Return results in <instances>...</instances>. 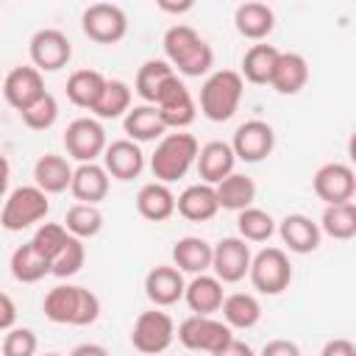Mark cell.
Here are the masks:
<instances>
[{
	"instance_id": "1",
	"label": "cell",
	"mask_w": 356,
	"mask_h": 356,
	"mask_svg": "<svg viewBox=\"0 0 356 356\" xmlns=\"http://www.w3.org/2000/svg\"><path fill=\"white\" fill-rule=\"evenodd\" d=\"M164 47V61L175 70V75H186V78H200L209 75L211 64H214V50L211 44L186 22H175L164 31L161 39Z\"/></svg>"
},
{
	"instance_id": "2",
	"label": "cell",
	"mask_w": 356,
	"mask_h": 356,
	"mask_svg": "<svg viewBox=\"0 0 356 356\" xmlns=\"http://www.w3.org/2000/svg\"><path fill=\"white\" fill-rule=\"evenodd\" d=\"M42 312L58 325H92L100 317V298L78 284H56L42 300Z\"/></svg>"
},
{
	"instance_id": "3",
	"label": "cell",
	"mask_w": 356,
	"mask_h": 356,
	"mask_svg": "<svg viewBox=\"0 0 356 356\" xmlns=\"http://www.w3.org/2000/svg\"><path fill=\"white\" fill-rule=\"evenodd\" d=\"M197 139L186 131H172V134H164L159 142H156V150L150 156V170H153V178L161 181V184H172L178 178H184L192 167H195V159H197Z\"/></svg>"
},
{
	"instance_id": "4",
	"label": "cell",
	"mask_w": 356,
	"mask_h": 356,
	"mask_svg": "<svg viewBox=\"0 0 356 356\" xmlns=\"http://www.w3.org/2000/svg\"><path fill=\"white\" fill-rule=\"evenodd\" d=\"M245 95V81L236 70H214L200 86V114L211 122H225L236 114Z\"/></svg>"
},
{
	"instance_id": "5",
	"label": "cell",
	"mask_w": 356,
	"mask_h": 356,
	"mask_svg": "<svg viewBox=\"0 0 356 356\" xmlns=\"http://www.w3.org/2000/svg\"><path fill=\"white\" fill-rule=\"evenodd\" d=\"M47 211H50L47 195L36 184H25L6 195L3 211H0V225L6 231L17 234V231H25V228L42 222L47 217Z\"/></svg>"
},
{
	"instance_id": "6",
	"label": "cell",
	"mask_w": 356,
	"mask_h": 356,
	"mask_svg": "<svg viewBox=\"0 0 356 356\" xmlns=\"http://www.w3.org/2000/svg\"><path fill=\"white\" fill-rule=\"evenodd\" d=\"M248 278H250L253 289L261 292V295H281L284 289H289V284H292V261H289L286 250L275 248V245H267L259 253H253Z\"/></svg>"
},
{
	"instance_id": "7",
	"label": "cell",
	"mask_w": 356,
	"mask_h": 356,
	"mask_svg": "<svg viewBox=\"0 0 356 356\" xmlns=\"http://www.w3.org/2000/svg\"><path fill=\"white\" fill-rule=\"evenodd\" d=\"M153 106H156V111H159V117H161V122H164L167 131L170 128L172 131H184L197 117V103H195L189 86L178 75H170L164 81V86L159 89Z\"/></svg>"
},
{
	"instance_id": "8",
	"label": "cell",
	"mask_w": 356,
	"mask_h": 356,
	"mask_svg": "<svg viewBox=\"0 0 356 356\" xmlns=\"http://www.w3.org/2000/svg\"><path fill=\"white\" fill-rule=\"evenodd\" d=\"M175 339V323L161 309L139 312V317L131 325V345L142 356H159L164 353Z\"/></svg>"
},
{
	"instance_id": "9",
	"label": "cell",
	"mask_w": 356,
	"mask_h": 356,
	"mask_svg": "<svg viewBox=\"0 0 356 356\" xmlns=\"http://www.w3.org/2000/svg\"><path fill=\"white\" fill-rule=\"evenodd\" d=\"M175 337H178V342H181L186 350L214 353V350H220V348L234 337V331H231L222 320H217V317H211V314H189V317H184V320L178 323Z\"/></svg>"
},
{
	"instance_id": "10",
	"label": "cell",
	"mask_w": 356,
	"mask_h": 356,
	"mask_svg": "<svg viewBox=\"0 0 356 356\" xmlns=\"http://www.w3.org/2000/svg\"><path fill=\"white\" fill-rule=\"evenodd\" d=\"M81 28L97 44H117L128 33V14L117 3H92L81 14Z\"/></svg>"
},
{
	"instance_id": "11",
	"label": "cell",
	"mask_w": 356,
	"mask_h": 356,
	"mask_svg": "<svg viewBox=\"0 0 356 356\" xmlns=\"http://www.w3.org/2000/svg\"><path fill=\"white\" fill-rule=\"evenodd\" d=\"M28 53H31V67H36L42 75L58 72L72 58V42L61 28H39L28 42Z\"/></svg>"
},
{
	"instance_id": "12",
	"label": "cell",
	"mask_w": 356,
	"mask_h": 356,
	"mask_svg": "<svg viewBox=\"0 0 356 356\" xmlns=\"http://www.w3.org/2000/svg\"><path fill=\"white\" fill-rule=\"evenodd\" d=\"M108 139H106V128L100 120L95 117H75L67 131H64V147H67V156L75 159L78 164H89V161H97L106 150Z\"/></svg>"
},
{
	"instance_id": "13",
	"label": "cell",
	"mask_w": 356,
	"mask_h": 356,
	"mask_svg": "<svg viewBox=\"0 0 356 356\" xmlns=\"http://www.w3.org/2000/svg\"><path fill=\"white\" fill-rule=\"evenodd\" d=\"M250 245L239 236H222L220 242L211 245V270L214 278L222 284H236L248 275L250 270Z\"/></svg>"
},
{
	"instance_id": "14",
	"label": "cell",
	"mask_w": 356,
	"mask_h": 356,
	"mask_svg": "<svg viewBox=\"0 0 356 356\" xmlns=\"http://www.w3.org/2000/svg\"><path fill=\"white\" fill-rule=\"evenodd\" d=\"M228 145H231L236 161L256 164V161H264L275 150V131L264 120H245L234 131V139Z\"/></svg>"
},
{
	"instance_id": "15",
	"label": "cell",
	"mask_w": 356,
	"mask_h": 356,
	"mask_svg": "<svg viewBox=\"0 0 356 356\" xmlns=\"http://www.w3.org/2000/svg\"><path fill=\"white\" fill-rule=\"evenodd\" d=\"M312 189L325 206L348 203L353 200V192H356V172L345 161H325L317 167L312 178Z\"/></svg>"
},
{
	"instance_id": "16",
	"label": "cell",
	"mask_w": 356,
	"mask_h": 356,
	"mask_svg": "<svg viewBox=\"0 0 356 356\" xmlns=\"http://www.w3.org/2000/svg\"><path fill=\"white\" fill-rule=\"evenodd\" d=\"M0 92H3V97H6V103H8L11 108L22 111V108H28L36 97H42V95L47 92V89H44V75H42L36 67H31V64H19V67L8 70V75H6L3 83H0Z\"/></svg>"
},
{
	"instance_id": "17",
	"label": "cell",
	"mask_w": 356,
	"mask_h": 356,
	"mask_svg": "<svg viewBox=\"0 0 356 356\" xmlns=\"http://www.w3.org/2000/svg\"><path fill=\"white\" fill-rule=\"evenodd\" d=\"M103 170L108 172V178L134 181L145 170V153L131 139H114L103 150Z\"/></svg>"
},
{
	"instance_id": "18",
	"label": "cell",
	"mask_w": 356,
	"mask_h": 356,
	"mask_svg": "<svg viewBox=\"0 0 356 356\" xmlns=\"http://www.w3.org/2000/svg\"><path fill=\"white\" fill-rule=\"evenodd\" d=\"M184 273L172 264H159L145 275V295L156 309H167L178 300H184Z\"/></svg>"
},
{
	"instance_id": "19",
	"label": "cell",
	"mask_w": 356,
	"mask_h": 356,
	"mask_svg": "<svg viewBox=\"0 0 356 356\" xmlns=\"http://www.w3.org/2000/svg\"><path fill=\"white\" fill-rule=\"evenodd\" d=\"M195 167H197V175L203 184H211L217 186L222 178H228L236 167V156L231 150L228 142L222 139H211L206 142L200 150H197V159H195Z\"/></svg>"
},
{
	"instance_id": "20",
	"label": "cell",
	"mask_w": 356,
	"mask_h": 356,
	"mask_svg": "<svg viewBox=\"0 0 356 356\" xmlns=\"http://www.w3.org/2000/svg\"><path fill=\"white\" fill-rule=\"evenodd\" d=\"M234 28L250 42H264L275 28V11L261 0H245L234 8Z\"/></svg>"
},
{
	"instance_id": "21",
	"label": "cell",
	"mask_w": 356,
	"mask_h": 356,
	"mask_svg": "<svg viewBox=\"0 0 356 356\" xmlns=\"http://www.w3.org/2000/svg\"><path fill=\"white\" fill-rule=\"evenodd\" d=\"M275 231H278L281 242L286 245V250L300 253V256L314 253V250L320 248V239H323L320 225H317L312 217H306V214H286V217L275 225Z\"/></svg>"
},
{
	"instance_id": "22",
	"label": "cell",
	"mask_w": 356,
	"mask_h": 356,
	"mask_svg": "<svg viewBox=\"0 0 356 356\" xmlns=\"http://www.w3.org/2000/svg\"><path fill=\"white\" fill-rule=\"evenodd\" d=\"M108 186H111V178H108V172L103 170V164H97V161L78 164V167L72 170L70 192H72V197H75L78 203L97 206L100 200H106Z\"/></svg>"
},
{
	"instance_id": "23",
	"label": "cell",
	"mask_w": 356,
	"mask_h": 356,
	"mask_svg": "<svg viewBox=\"0 0 356 356\" xmlns=\"http://www.w3.org/2000/svg\"><path fill=\"white\" fill-rule=\"evenodd\" d=\"M175 211L189 220V222H206L211 220L217 211H220V203H217V192L211 184H189L178 197H175Z\"/></svg>"
},
{
	"instance_id": "24",
	"label": "cell",
	"mask_w": 356,
	"mask_h": 356,
	"mask_svg": "<svg viewBox=\"0 0 356 356\" xmlns=\"http://www.w3.org/2000/svg\"><path fill=\"white\" fill-rule=\"evenodd\" d=\"M309 83V61L295 50H281L270 75V86L278 95H298Z\"/></svg>"
},
{
	"instance_id": "25",
	"label": "cell",
	"mask_w": 356,
	"mask_h": 356,
	"mask_svg": "<svg viewBox=\"0 0 356 356\" xmlns=\"http://www.w3.org/2000/svg\"><path fill=\"white\" fill-rule=\"evenodd\" d=\"M122 131H125V139L142 145V142H159L167 128L156 111V106L150 103H139V106H131L128 114L122 117Z\"/></svg>"
},
{
	"instance_id": "26",
	"label": "cell",
	"mask_w": 356,
	"mask_h": 356,
	"mask_svg": "<svg viewBox=\"0 0 356 356\" xmlns=\"http://www.w3.org/2000/svg\"><path fill=\"white\" fill-rule=\"evenodd\" d=\"M136 211L150 222H164L175 214V195L161 181H147L136 192Z\"/></svg>"
},
{
	"instance_id": "27",
	"label": "cell",
	"mask_w": 356,
	"mask_h": 356,
	"mask_svg": "<svg viewBox=\"0 0 356 356\" xmlns=\"http://www.w3.org/2000/svg\"><path fill=\"white\" fill-rule=\"evenodd\" d=\"M222 298H225L222 281H217V278L209 275V273L192 275V281H186L184 300H186V306L192 309V314H214V312H220Z\"/></svg>"
},
{
	"instance_id": "28",
	"label": "cell",
	"mask_w": 356,
	"mask_h": 356,
	"mask_svg": "<svg viewBox=\"0 0 356 356\" xmlns=\"http://www.w3.org/2000/svg\"><path fill=\"white\" fill-rule=\"evenodd\" d=\"M72 164L58 156V153H44L36 159L33 164V184L44 192V195H58L64 189H70V181H72Z\"/></svg>"
},
{
	"instance_id": "29",
	"label": "cell",
	"mask_w": 356,
	"mask_h": 356,
	"mask_svg": "<svg viewBox=\"0 0 356 356\" xmlns=\"http://www.w3.org/2000/svg\"><path fill=\"white\" fill-rule=\"evenodd\" d=\"M220 312H222V323L231 331L234 328L248 331L261 320V303H259V298L253 292H231V295H225Z\"/></svg>"
},
{
	"instance_id": "30",
	"label": "cell",
	"mask_w": 356,
	"mask_h": 356,
	"mask_svg": "<svg viewBox=\"0 0 356 356\" xmlns=\"http://www.w3.org/2000/svg\"><path fill=\"white\" fill-rule=\"evenodd\" d=\"M172 267L181 273H209L211 270V245L203 236H181L172 245Z\"/></svg>"
},
{
	"instance_id": "31",
	"label": "cell",
	"mask_w": 356,
	"mask_h": 356,
	"mask_svg": "<svg viewBox=\"0 0 356 356\" xmlns=\"http://www.w3.org/2000/svg\"><path fill=\"white\" fill-rule=\"evenodd\" d=\"M214 192H217L220 209L242 211V209L253 206V200H256V181H253L250 175L234 170L228 178H222V181L214 186Z\"/></svg>"
},
{
	"instance_id": "32",
	"label": "cell",
	"mask_w": 356,
	"mask_h": 356,
	"mask_svg": "<svg viewBox=\"0 0 356 356\" xmlns=\"http://www.w3.org/2000/svg\"><path fill=\"white\" fill-rule=\"evenodd\" d=\"M278 47L275 44H267V42H256L245 50L242 56V81L248 83H270V75H273V67L278 61Z\"/></svg>"
},
{
	"instance_id": "33",
	"label": "cell",
	"mask_w": 356,
	"mask_h": 356,
	"mask_svg": "<svg viewBox=\"0 0 356 356\" xmlns=\"http://www.w3.org/2000/svg\"><path fill=\"white\" fill-rule=\"evenodd\" d=\"M103 86H106V75L103 72H97V70H75L67 78V97H70L72 106L92 111L97 97H100V92H103Z\"/></svg>"
},
{
	"instance_id": "34",
	"label": "cell",
	"mask_w": 356,
	"mask_h": 356,
	"mask_svg": "<svg viewBox=\"0 0 356 356\" xmlns=\"http://www.w3.org/2000/svg\"><path fill=\"white\" fill-rule=\"evenodd\" d=\"M131 100H134V89L120 81V78H106V86L92 108L95 120H117V117H125L128 108H131Z\"/></svg>"
},
{
	"instance_id": "35",
	"label": "cell",
	"mask_w": 356,
	"mask_h": 356,
	"mask_svg": "<svg viewBox=\"0 0 356 356\" xmlns=\"http://www.w3.org/2000/svg\"><path fill=\"white\" fill-rule=\"evenodd\" d=\"M8 267H11L14 281H19V284H36L44 275H50V261L31 242L14 248V253L8 259Z\"/></svg>"
},
{
	"instance_id": "36",
	"label": "cell",
	"mask_w": 356,
	"mask_h": 356,
	"mask_svg": "<svg viewBox=\"0 0 356 356\" xmlns=\"http://www.w3.org/2000/svg\"><path fill=\"white\" fill-rule=\"evenodd\" d=\"M317 225H320V234H325L331 239H339V242L353 239L356 236V203L348 200V203L325 206Z\"/></svg>"
},
{
	"instance_id": "37",
	"label": "cell",
	"mask_w": 356,
	"mask_h": 356,
	"mask_svg": "<svg viewBox=\"0 0 356 356\" xmlns=\"http://www.w3.org/2000/svg\"><path fill=\"white\" fill-rule=\"evenodd\" d=\"M175 75V70L164 61V58H147L139 70H136V78H134V92L142 97V103H150L156 100L159 89L164 86V81Z\"/></svg>"
},
{
	"instance_id": "38",
	"label": "cell",
	"mask_w": 356,
	"mask_h": 356,
	"mask_svg": "<svg viewBox=\"0 0 356 356\" xmlns=\"http://www.w3.org/2000/svg\"><path fill=\"white\" fill-rule=\"evenodd\" d=\"M70 236H78V239H92L103 231V211L97 206H89V203H72L64 214V222Z\"/></svg>"
},
{
	"instance_id": "39",
	"label": "cell",
	"mask_w": 356,
	"mask_h": 356,
	"mask_svg": "<svg viewBox=\"0 0 356 356\" xmlns=\"http://www.w3.org/2000/svg\"><path fill=\"white\" fill-rule=\"evenodd\" d=\"M236 231H239V239L245 242H267L275 234V220L270 211L259 206H248L236 211Z\"/></svg>"
},
{
	"instance_id": "40",
	"label": "cell",
	"mask_w": 356,
	"mask_h": 356,
	"mask_svg": "<svg viewBox=\"0 0 356 356\" xmlns=\"http://www.w3.org/2000/svg\"><path fill=\"white\" fill-rule=\"evenodd\" d=\"M19 117H22V122H25L31 131H47V128H53L56 120H58V100H56V95L44 92V95L36 97L28 108H22Z\"/></svg>"
},
{
	"instance_id": "41",
	"label": "cell",
	"mask_w": 356,
	"mask_h": 356,
	"mask_svg": "<svg viewBox=\"0 0 356 356\" xmlns=\"http://www.w3.org/2000/svg\"><path fill=\"white\" fill-rule=\"evenodd\" d=\"M83 261H86V245H83V239L70 236L67 245L58 250V256L50 261V275H56V278H72L75 273H81Z\"/></svg>"
},
{
	"instance_id": "42",
	"label": "cell",
	"mask_w": 356,
	"mask_h": 356,
	"mask_svg": "<svg viewBox=\"0 0 356 356\" xmlns=\"http://www.w3.org/2000/svg\"><path fill=\"white\" fill-rule=\"evenodd\" d=\"M67 239H70V234H67V228H64L61 222H42V225L33 231L31 245H33L47 261H53V259L58 256V250L67 245Z\"/></svg>"
},
{
	"instance_id": "43",
	"label": "cell",
	"mask_w": 356,
	"mask_h": 356,
	"mask_svg": "<svg viewBox=\"0 0 356 356\" xmlns=\"http://www.w3.org/2000/svg\"><path fill=\"white\" fill-rule=\"evenodd\" d=\"M36 348H39V339L33 328H19V325L6 331L3 345H0L3 356H36Z\"/></svg>"
},
{
	"instance_id": "44",
	"label": "cell",
	"mask_w": 356,
	"mask_h": 356,
	"mask_svg": "<svg viewBox=\"0 0 356 356\" xmlns=\"http://www.w3.org/2000/svg\"><path fill=\"white\" fill-rule=\"evenodd\" d=\"M259 356H303L300 353V348H298V342H292V339H267L264 342V348L259 350Z\"/></svg>"
},
{
	"instance_id": "45",
	"label": "cell",
	"mask_w": 356,
	"mask_h": 356,
	"mask_svg": "<svg viewBox=\"0 0 356 356\" xmlns=\"http://www.w3.org/2000/svg\"><path fill=\"white\" fill-rule=\"evenodd\" d=\"M17 325V303L11 295L0 292V331H11Z\"/></svg>"
},
{
	"instance_id": "46",
	"label": "cell",
	"mask_w": 356,
	"mask_h": 356,
	"mask_svg": "<svg viewBox=\"0 0 356 356\" xmlns=\"http://www.w3.org/2000/svg\"><path fill=\"white\" fill-rule=\"evenodd\" d=\"M320 356H356V345L345 337H337V339H328L320 348Z\"/></svg>"
},
{
	"instance_id": "47",
	"label": "cell",
	"mask_w": 356,
	"mask_h": 356,
	"mask_svg": "<svg viewBox=\"0 0 356 356\" xmlns=\"http://www.w3.org/2000/svg\"><path fill=\"white\" fill-rule=\"evenodd\" d=\"M211 356H256V350L245 342V339H239V337H231L220 350H214Z\"/></svg>"
},
{
	"instance_id": "48",
	"label": "cell",
	"mask_w": 356,
	"mask_h": 356,
	"mask_svg": "<svg viewBox=\"0 0 356 356\" xmlns=\"http://www.w3.org/2000/svg\"><path fill=\"white\" fill-rule=\"evenodd\" d=\"M70 356H111V353L97 342H81V345H75L70 350Z\"/></svg>"
},
{
	"instance_id": "49",
	"label": "cell",
	"mask_w": 356,
	"mask_h": 356,
	"mask_svg": "<svg viewBox=\"0 0 356 356\" xmlns=\"http://www.w3.org/2000/svg\"><path fill=\"white\" fill-rule=\"evenodd\" d=\"M8 184H11V164L6 153H0V200L8 195Z\"/></svg>"
},
{
	"instance_id": "50",
	"label": "cell",
	"mask_w": 356,
	"mask_h": 356,
	"mask_svg": "<svg viewBox=\"0 0 356 356\" xmlns=\"http://www.w3.org/2000/svg\"><path fill=\"white\" fill-rule=\"evenodd\" d=\"M159 8H161V11H167V14H186V11H192V8H195V3H192V0H184V3L159 0Z\"/></svg>"
},
{
	"instance_id": "51",
	"label": "cell",
	"mask_w": 356,
	"mask_h": 356,
	"mask_svg": "<svg viewBox=\"0 0 356 356\" xmlns=\"http://www.w3.org/2000/svg\"><path fill=\"white\" fill-rule=\"evenodd\" d=\"M44 356H64V353H56V350H50V353H44Z\"/></svg>"
}]
</instances>
